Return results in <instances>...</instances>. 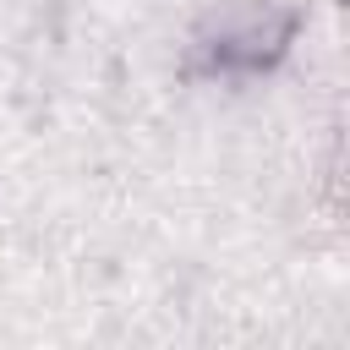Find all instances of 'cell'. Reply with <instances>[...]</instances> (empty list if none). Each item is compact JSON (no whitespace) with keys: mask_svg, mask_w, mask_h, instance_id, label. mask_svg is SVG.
<instances>
[]
</instances>
